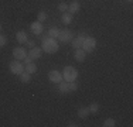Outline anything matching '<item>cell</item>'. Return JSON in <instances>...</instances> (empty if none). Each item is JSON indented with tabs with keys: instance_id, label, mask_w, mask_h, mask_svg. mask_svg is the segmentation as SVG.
I'll use <instances>...</instances> for the list:
<instances>
[{
	"instance_id": "1",
	"label": "cell",
	"mask_w": 133,
	"mask_h": 127,
	"mask_svg": "<svg viewBox=\"0 0 133 127\" xmlns=\"http://www.w3.org/2000/svg\"><path fill=\"white\" fill-rule=\"evenodd\" d=\"M59 48V45H58V43H57V40L55 38H45V40L43 41V50L45 51V52H48V54H54V52H57Z\"/></svg>"
},
{
	"instance_id": "2",
	"label": "cell",
	"mask_w": 133,
	"mask_h": 127,
	"mask_svg": "<svg viewBox=\"0 0 133 127\" xmlns=\"http://www.w3.org/2000/svg\"><path fill=\"white\" fill-rule=\"evenodd\" d=\"M78 78V71L74 66H65L64 72H62V79H65L66 82H74Z\"/></svg>"
},
{
	"instance_id": "3",
	"label": "cell",
	"mask_w": 133,
	"mask_h": 127,
	"mask_svg": "<svg viewBox=\"0 0 133 127\" xmlns=\"http://www.w3.org/2000/svg\"><path fill=\"white\" fill-rule=\"evenodd\" d=\"M95 47H96V40H95L94 37H87L81 48L84 50L85 52H92L95 50Z\"/></svg>"
},
{
	"instance_id": "4",
	"label": "cell",
	"mask_w": 133,
	"mask_h": 127,
	"mask_svg": "<svg viewBox=\"0 0 133 127\" xmlns=\"http://www.w3.org/2000/svg\"><path fill=\"white\" fill-rule=\"evenodd\" d=\"M10 71H11V74H14V75H20L24 72V66L18 59H16V61H13L10 64Z\"/></svg>"
},
{
	"instance_id": "5",
	"label": "cell",
	"mask_w": 133,
	"mask_h": 127,
	"mask_svg": "<svg viewBox=\"0 0 133 127\" xmlns=\"http://www.w3.org/2000/svg\"><path fill=\"white\" fill-rule=\"evenodd\" d=\"M72 37H74V34H72L71 30H68V28H65V30H59V34H58V40L62 41V43H68V41L72 40Z\"/></svg>"
},
{
	"instance_id": "6",
	"label": "cell",
	"mask_w": 133,
	"mask_h": 127,
	"mask_svg": "<svg viewBox=\"0 0 133 127\" xmlns=\"http://www.w3.org/2000/svg\"><path fill=\"white\" fill-rule=\"evenodd\" d=\"M13 57L16 59H18V61H23V59L27 57V52H26V50H24V48L17 47V48L13 50Z\"/></svg>"
},
{
	"instance_id": "7",
	"label": "cell",
	"mask_w": 133,
	"mask_h": 127,
	"mask_svg": "<svg viewBox=\"0 0 133 127\" xmlns=\"http://www.w3.org/2000/svg\"><path fill=\"white\" fill-rule=\"evenodd\" d=\"M48 79L52 82V83H59L62 81V75L59 74L58 71H50L48 74Z\"/></svg>"
},
{
	"instance_id": "8",
	"label": "cell",
	"mask_w": 133,
	"mask_h": 127,
	"mask_svg": "<svg viewBox=\"0 0 133 127\" xmlns=\"http://www.w3.org/2000/svg\"><path fill=\"white\" fill-rule=\"evenodd\" d=\"M85 38H87V36H85V34H79V37H78V38L72 40V47H74L75 50H77V48H81L82 44H84V41H85Z\"/></svg>"
},
{
	"instance_id": "9",
	"label": "cell",
	"mask_w": 133,
	"mask_h": 127,
	"mask_svg": "<svg viewBox=\"0 0 133 127\" xmlns=\"http://www.w3.org/2000/svg\"><path fill=\"white\" fill-rule=\"evenodd\" d=\"M41 52H43V50L38 48V47H33V48H30V54H28V57H31L33 59H38L41 57Z\"/></svg>"
},
{
	"instance_id": "10",
	"label": "cell",
	"mask_w": 133,
	"mask_h": 127,
	"mask_svg": "<svg viewBox=\"0 0 133 127\" xmlns=\"http://www.w3.org/2000/svg\"><path fill=\"white\" fill-rule=\"evenodd\" d=\"M43 30H44V27H43V24H41L40 21L31 24V31H33L34 34H37V36H40V34L43 33Z\"/></svg>"
},
{
	"instance_id": "11",
	"label": "cell",
	"mask_w": 133,
	"mask_h": 127,
	"mask_svg": "<svg viewBox=\"0 0 133 127\" xmlns=\"http://www.w3.org/2000/svg\"><path fill=\"white\" fill-rule=\"evenodd\" d=\"M75 59H77L78 62H84L85 61V51L82 48L75 50Z\"/></svg>"
},
{
	"instance_id": "12",
	"label": "cell",
	"mask_w": 133,
	"mask_h": 127,
	"mask_svg": "<svg viewBox=\"0 0 133 127\" xmlns=\"http://www.w3.org/2000/svg\"><path fill=\"white\" fill-rule=\"evenodd\" d=\"M16 38H17V41H18L20 44H24V43H27V41H28L27 34L24 33V31H18V33L16 34Z\"/></svg>"
},
{
	"instance_id": "13",
	"label": "cell",
	"mask_w": 133,
	"mask_h": 127,
	"mask_svg": "<svg viewBox=\"0 0 133 127\" xmlns=\"http://www.w3.org/2000/svg\"><path fill=\"white\" fill-rule=\"evenodd\" d=\"M58 85H59V92H61V93H66V92H69V82L61 81Z\"/></svg>"
},
{
	"instance_id": "14",
	"label": "cell",
	"mask_w": 133,
	"mask_h": 127,
	"mask_svg": "<svg viewBox=\"0 0 133 127\" xmlns=\"http://www.w3.org/2000/svg\"><path fill=\"white\" fill-rule=\"evenodd\" d=\"M79 3L78 2H72L71 4L68 6V10H69V13H71V14H74V13H77V11H79Z\"/></svg>"
},
{
	"instance_id": "15",
	"label": "cell",
	"mask_w": 133,
	"mask_h": 127,
	"mask_svg": "<svg viewBox=\"0 0 133 127\" xmlns=\"http://www.w3.org/2000/svg\"><path fill=\"white\" fill-rule=\"evenodd\" d=\"M89 109L88 107H79V110H78V116L81 117V119H87L88 116H89Z\"/></svg>"
},
{
	"instance_id": "16",
	"label": "cell",
	"mask_w": 133,
	"mask_h": 127,
	"mask_svg": "<svg viewBox=\"0 0 133 127\" xmlns=\"http://www.w3.org/2000/svg\"><path fill=\"white\" fill-rule=\"evenodd\" d=\"M24 71L28 72L30 75H31V74H36V72H37V65H36V64H33V62H31V64H28V65H26Z\"/></svg>"
},
{
	"instance_id": "17",
	"label": "cell",
	"mask_w": 133,
	"mask_h": 127,
	"mask_svg": "<svg viewBox=\"0 0 133 127\" xmlns=\"http://www.w3.org/2000/svg\"><path fill=\"white\" fill-rule=\"evenodd\" d=\"M20 81L23 82V83H28V82L31 81L30 74H28V72H26V71H24L23 74H20Z\"/></svg>"
},
{
	"instance_id": "18",
	"label": "cell",
	"mask_w": 133,
	"mask_h": 127,
	"mask_svg": "<svg viewBox=\"0 0 133 127\" xmlns=\"http://www.w3.org/2000/svg\"><path fill=\"white\" fill-rule=\"evenodd\" d=\"M72 21V14L71 13H64V14H62V23L64 24H69Z\"/></svg>"
},
{
	"instance_id": "19",
	"label": "cell",
	"mask_w": 133,
	"mask_h": 127,
	"mask_svg": "<svg viewBox=\"0 0 133 127\" xmlns=\"http://www.w3.org/2000/svg\"><path fill=\"white\" fill-rule=\"evenodd\" d=\"M58 34H59V30H58V28H55V27H52V28H50V30H48V37L50 38H57V37H58Z\"/></svg>"
},
{
	"instance_id": "20",
	"label": "cell",
	"mask_w": 133,
	"mask_h": 127,
	"mask_svg": "<svg viewBox=\"0 0 133 127\" xmlns=\"http://www.w3.org/2000/svg\"><path fill=\"white\" fill-rule=\"evenodd\" d=\"M88 109H89V113L96 114L98 112H99V104H98V103H92L89 107H88Z\"/></svg>"
},
{
	"instance_id": "21",
	"label": "cell",
	"mask_w": 133,
	"mask_h": 127,
	"mask_svg": "<svg viewBox=\"0 0 133 127\" xmlns=\"http://www.w3.org/2000/svg\"><path fill=\"white\" fill-rule=\"evenodd\" d=\"M103 126L105 127H113V126H116V122L113 119H106L105 122H103Z\"/></svg>"
},
{
	"instance_id": "22",
	"label": "cell",
	"mask_w": 133,
	"mask_h": 127,
	"mask_svg": "<svg viewBox=\"0 0 133 127\" xmlns=\"http://www.w3.org/2000/svg\"><path fill=\"white\" fill-rule=\"evenodd\" d=\"M58 10L62 11V13H65L66 10H68V4H66V3H59V4H58Z\"/></svg>"
},
{
	"instance_id": "23",
	"label": "cell",
	"mask_w": 133,
	"mask_h": 127,
	"mask_svg": "<svg viewBox=\"0 0 133 127\" xmlns=\"http://www.w3.org/2000/svg\"><path fill=\"white\" fill-rule=\"evenodd\" d=\"M47 20V13L45 11H40L38 13V21L41 23V21H45Z\"/></svg>"
},
{
	"instance_id": "24",
	"label": "cell",
	"mask_w": 133,
	"mask_h": 127,
	"mask_svg": "<svg viewBox=\"0 0 133 127\" xmlns=\"http://www.w3.org/2000/svg\"><path fill=\"white\" fill-rule=\"evenodd\" d=\"M77 89H78V83H77V82H69V92H75V90H77Z\"/></svg>"
},
{
	"instance_id": "25",
	"label": "cell",
	"mask_w": 133,
	"mask_h": 127,
	"mask_svg": "<svg viewBox=\"0 0 133 127\" xmlns=\"http://www.w3.org/2000/svg\"><path fill=\"white\" fill-rule=\"evenodd\" d=\"M6 43H7V38H6L4 36H0V48H2V47H4Z\"/></svg>"
},
{
	"instance_id": "26",
	"label": "cell",
	"mask_w": 133,
	"mask_h": 127,
	"mask_svg": "<svg viewBox=\"0 0 133 127\" xmlns=\"http://www.w3.org/2000/svg\"><path fill=\"white\" fill-rule=\"evenodd\" d=\"M23 62L26 64V65H28V64H31V62H33V58H31V57H26V58L23 59Z\"/></svg>"
},
{
	"instance_id": "27",
	"label": "cell",
	"mask_w": 133,
	"mask_h": 127,
	"mask_svg": "<svg viewBox=\"0 0 133 127\" xmlns=\"http://www.w3.org/2000/svg\"><path fill=\"white\" fill-rule=\"evenodd\" d=\"M27 45L30 47V48H33V47H34V43H33V41H27Z\"/></svg>"
},
{
	"instance_id": "28",
	"label": "cell",
	"mask_w": 133,
	"mask_h": 127,
	"mask_svg": "<svg viewBox=\"0 0 133 127\" xmlns=\"http://www.w3.org/2000/svg\"><path fill=\"white\" fill-rule=\"evenodd\" d=\"M0 31H2V24H0Z\"/></svg>"
},
{
	"instance_id": "29",
	"label": "cell",
	"mask_w": 133,
	"mask_h": 127,
	"mask_svg": "<svg viewBox=\"0 0 133 127\" xmlns=\"http://www.w3.org/2000/svg\"><path fill=\"white\" fill-rule=\"evenodd\" d=\"M128 2H132V0H128Z\"/></svg>"
}]
</instances>
